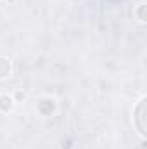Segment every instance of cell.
<instances>
[{
    "label": "cell",
    "instance_id": "cell-1",
    "mask_svg": "<svg viewBox=\"0 0 147 149\" xmlns=\"http://www.w3.org/2000/svg\"><path fill=\"white\" fill-rule=\"evenodd\" d=\"M146 106H147V99L142 97V99L137 102L135 109H133V125H135V128H137V132H139L140 137H146L147 135V127H146L147 108Z\"/></svg>",
    "mask_w": 147,
    "mask_h": 149
},
{
    "label": "cell",
    "instance_id": "cell-5",
    "mask_svg": "<svg viewBox=\"0 0 147 149\" xmlns=\"http://www.w3.org/2000/svg\"><path fill=\"white\" fill-rule=\"evenodd\" d=\"M135 16L139 17V21H140V23H146V21H147V16H146V5H144V3H140V5L137 7V10H135Z\"/></svg>",
    "mask_w": 147,
    "mask_h": 149
},
{
    "label": "cell",
    "instance_id": "cell-4",
    "mask_svg": "<svg viewBox=\"0 0 147 149\" xmlns=\"http://www.w3.org/2000/svg\"><path fill=\"white\" fill-rule=\"evenodd\" d=\"M12 73V63L7 57H0V80L9 78Z\"/></svg>",
    "mask_w": 147,
    "mask_h": 149
},
{
    "label": "cell",
    "instance_id": "cell-3",
    "mask_svg": "<svg viewBox=\"0 0 147 149\" xmlns=\"http://www.w3.org/2000/svg\"><path fill=\"white\" fill-rule=\"evenodd\" d=\"M16 106V101L12 95L9 94H2L0 95V113H10Z\"/></svg>",
    "mask_w": 147,
    "mask_h": 149
},
{
    "label": "cell",
    "instance_id": "cell-2",
    "mask_svg": "<svg viewBox=\"0 0 147 149\" xmlns=\"http://www.w3.org/2000/svg\"><path fill=\"white\" fill-rule=\"evenodd\" d=\"M37 109L40 114H43V116H49V114H52V113L55 111V101L54 99H42L40 102L37 104Z\"/></svg>",
    "mask_w": 147,
    "mask_h": 149
},
{
    "label": "cell",
    "instance_id": "cell-6",
    "mask_svg": "<svg viewBox=\"0 0 147 149\" xmlns=\"http://www.w3.org/2000/svg\"><path fill=\"white\" fill-rule=\"evenodd\" d=\"M12 97H14V101H16V102H17V101H21V99H23V101H24V99H26V94H24V92H21V90H19V92H16V95H12Z\"/></svg>",
    "mask_w": 147,
    "mask_h": 149
}]
</instances>
